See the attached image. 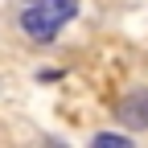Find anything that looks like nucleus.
Returning a JSON list of instances; mask_svg holds the SVG:
<instances>
[{
  "label": "nucleus",
  "mask_w": 148,
  "mask_h": 148,
  "mask_svg": "<svg viewBox=\"0 0 148 148\" xmlns=\"http://www.w3.org/2000/svg\"><path fill=\"white\" fill-rule=\"evenodd\" d=\"M74 12H78V0H21L16 21H21V33L29 41L45 45L74 21Z\"/></svg>",
  "instance_id": "obj_1"
},
{
  "label": "nucleus",
  "mask_w": 148,
  "mask_h": 148,
  "mask_svg": "<svg viewBox=\"0 0 148 148\" xmlns=\"http://www.w3.org/2000/svg\"><path fill=\"white\" fill-rule=\"evenodd\" d=\"M115 119L127 123V127H148V90H132V95H123L119 107H115Z\"/></svg>",
  "instance_id": "obj_2"
}]
</instances>
